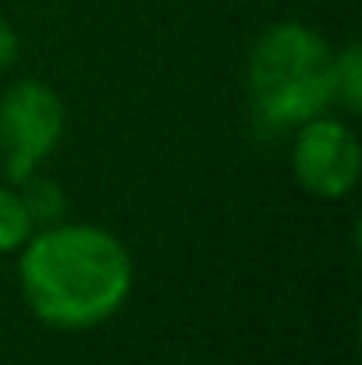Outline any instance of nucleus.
<instances>
[{
  "label": "nucleus",
  "instance_id": "nucleus-5",
  "mask_svg": "<svg viewBox=\"0 0 362 365\" xmlns=\"http://www.w3.org/2000/svg\"><path fill=\"white\" fill-rule=\"evenodd\" d=\"M18 192H21L29 217H32V227H50V224H61L68 217V195L54 178H43L36 170L25 181H18Z\"/></svg>",
  "mask_w": 362,
  "mask_h": 365
},
{
  "label": "nucleus",
  "instance_id": "nucleus-2",
  "mask_svg": "<svg viewBox=\"0 0 362 365\" xmlns=\"http://www.w3.org/2000/svg\"><path fill=\"white\" fill-rule=\"evenodd\" d=\"M245 93L263 131H295L334 103V46L295 18L266 25L245 57Z\"/></svg>",
  "mask_w": 362,
  "mask_h": 365
},
{
  "label": "nucleus",
  "instance_id": "nucleus-6",
  "mask_svg": "<svg viewBox=\"0 0 362 365\" xmlns=\"http://www.w3.org/2000/svg\"><path fill=\"white\" fill-rule=\"evenodd\" d=\"M334 103L352 118L362 114V46L356 39L334 50Z\"/></svg>",
  "mask_w": 362,
  "mask_h": 365
},
{
  "label": "nucleus",
  "instance_id": "nucleus-7",
  "mask_svg": "<svg viewBox=\"0 0 362 365\" xmlns=\"http://www.w3.org/2000/svg\"><path fill=\"white\" fill-rule=\"evenodd\" d=\"M32 231H36V227H32V217H29L25 202H21L18 185H14V188L0 185V255L18 252L21 245L29 242Z\"/></svg>",
  "mask_w": 362,
  "mask_h": 365
},
{
  "label": "nucleus",
  "instance_id": "nucleus-4",
  "mask_svg": "<svg viewBox=\"0 0 362 365\" xmlns=\"http://www.w3.org/2000/svg\"><path fill=\"white\" fill-rule=\"evenodd\" d=\"M291 174L313 199H348L362 178V145L356 128L334 114H316L298 124L291 131Z\"/></svg>",
  "mask_w": 362,
  "mask_h": 365
},
{
  "label": "nucleus",
  "instance_id": "nucleus-1",
  "mask_svg": "<svg viewBox=\"0 0 362 365\" xmlns=\"http://www.w3.org/2000/svg\"><path fill=\"white\" fill-rule=\"evenodd\" d=\"M18 287L43 327L82 334L124 309L135 287V259L114 231L61 220L36 227L18 248Z\"/></svg>",
  "mask_w": 362,
  "mask_h": 365
},
{
  "label": "nucleus",
  "instance_id": "nucleus-8",
  "mask_svg": "<svg viewBox=\"0 0 362 365\" xmlns=\"http://www.w3.org/2000/svg\"><path fill=\"white\" fill-rule=\"evenodd\" d=\"M18 53H21V36H18V29H14L7 18H0V71H11V68L18 64Z\"/></svg>",
  "mask_w": 362,
  "mask_h": 365
},
{
  "label": "nucleus",
  "instance_id": "nucleus-3",
  "mask_svg": "<svg viewBox=\"0 0 362 365\" xmlns=\"http://www.w3.org/2000/svg\"><path fill=\"white\" fill-rule=\"evenodd\" d=\"M68 128L64 100L54 86L39 78H18L0 93V163L18 185L36 174Z\"/></svg>",
  "mask_w": 362,
  "mask_h": 365
}]
</instances>
